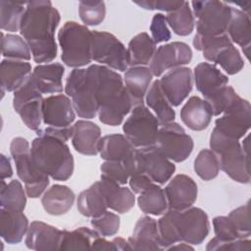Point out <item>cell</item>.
<instances>
[{"mask_svg":"<svg viewBox=\"0 0 251 251\" xmlns=\"http://www.w3.org/2000/svg\"><path fill=\"white\" fill-rule=\"evenodd\" d=\"M61 17L50 1L26 2L22 18L20 33L29 46L32 59L39 65L50 63L57 56L55 31Z\"/></svg>","mask_w":251,"mask_h":251,"instance_id":"cell-1","label":"cell"},{"mask_svg":"<svg viewBox=\"0 0 251 251\" xmlns=\"http://www.w3.org/2000/svg\"><path fill=\"white\" fill-rule=\"evenodd\" d=\"M99 121L108 126H119L132 110L133 103L121 75L112 69L93 64Z\"/></svg>","mask_w":251,"mask_h":251,"instance_id":"cell-2","label":"cell"},{"mask_svg":"<svg viewBox=\"0 0 251 251\" xmlns=\"http://www.w3.org/2000/svg\"><path fill=\"white\" fill-rule=\"evenodd\" d=\"M34 167L58 181L68 180L75 168L74 157L67 143L49 135H37L30 147Z\"/></svg>","mask_w":251,"mask_h":251,"instance_id":"cell-3","label":"cell"},{"mask_svg":"<svg viewBox=\"0 0 251 251\" xmlns=\"http://www.w3.org/2000/svg\"><path fill=\"white\" fill-rule=\"evenodd\" d=\"M194 82L197 90L211 107L213 116L222 115L240 97L227 85V75L211 63L202 62L194 68Z\"/></svg>","mask_w":251,"mask_h":251,"instance_id":"cell-4","label":"cell"},{"mask_svg":"<svg viewBox=\"0 0 251 251\" xmlns=\"http://www.w3.org/2000/svg\"><path fill=\"white\" fill-rule=\"evenodd\" d=\"M210 148L216 154L220 170L239 183L250 182V159L238 140L230 138L216 127L210 135Z\"/></svg>","mask_w":251,"mask_h":251,"instance_id":"cell-5","label":"cell"},{"mask_svg":"<svg viewBox=\"0 0 251 251\" xmlns=\"http://www.w3.org/2000/svg\"><path fill=\"white\" fill-rule=\"evenodd\" d=\"M58 41L62 49L61 59L68 67L79 69L91 63L92 31L86 25L66 22L58 32Z\"/></svg>","mask_w":251,"mask_h":251,"instance_id":"cell-6","label":"cell"},{"mask_svg":"<svg viewBox=\"0 0 251 251\" xmlns=\"http://www.w3.org/2000/svg\"><path fill=\"white\" fill-rule=\"evenodd\" d=\"M65 92L71 98L78 117L92 119L97 115L98 103L92 65L86 69H74L66 79Z\"/></svg>","mask_w":251,"mask_h":251,"instance_id":"cell-7","label":"cell"},{"mask_svg":"<svg viewBox=\"0 0 251 251\" xmlns=\"http://www.w3.org/2000/svg\"><path fill=\"white\" fill-rule=\"evenodd\" d=\"M193 46L203 52V57L221 68L227 75H235L244 67V61L226 33L219 36H202L195 34Z\"/></svg>","mask_w":251,"mask_h":251,"instance_id":"cell-8","label":"cell"},{"mask_svg":"<svg viewBox=\"0 0 251 251\" xmlns=\"http://www.w3.org/2000/svg\"><path fill=\"white\" fill-rule=\"evenodd\" d=\"M10 152L16 164L17 175L25 182V190L29 198H38L48 187L49 176L40 173L33 165L28 141L21 136L12 139Z\"/></svg>","mask_w":251,"mask_h":251,"instance_id":"cell-9","label":"cell"},{"mask_svg":"<svg viewBox=\"0 0 251 251\" xmlns=\"http://www.w3.org/2000/svg\"><path fill=\"white\" fill-rule=\"evenodd\" d=\"M166 214L170 219L177 242L199 245L209 234L208 215L198 207L191 206L183 211L168 209Z\"/></svg>","mask_w":251,"mask_h":251,"instance_id":"cell-10","label":"cell"},{"mask_svg":"<svg viewBox=\"0 0 251 251\" xmlns=\"http://www.w3.org/2000/svg\"><path fill=\"white\" fill-rule=\"evenodd\" d=\"M197 33L202 36H219L225 34L231 16V7L223 1H192Z\"/></svg>","mask_w":251,"mask_h":251,"instance_id":"cell-11","label":"cell"},{"mask_svg":"<svg viewBox=\"0 0 251 251\" xmlns=\"http://www.w3.org/2000/svg\"><path fill=\"white\" fill-rule=\"evenodd\" d=\"M159 128L156 116L144 104L133 107L123 126L124 135L135 148L154 145Z\"/></svg>","mask_w":251,"mask_h":251,"instance_id":"cell-12","label":"cell"},{"mask_svg":"<svg viewBox=\"0 0 251 251\" xmlns=\"http://www.w3.org/2000/svg\"><path fill=\"white\" fill-rule=\"evenodd\" d=\"M92 61L110 69L126 72L128 67L127 50L125 45L108 31H92Z\"/></svg>","mask_w":251,"mask_h":251,"instance_id":"cell-13","label":"cell"},{"mask_svg":"<svg viewBox=\"0 0 251 251\" xmlns=\"http://www.w3.org/2000/svg\"><path fill=\"white\" fill-rule=\"evenodd\" d=\"M154 145L169 160L180 163L190 156L194 142L182 126L172 122L161 126Z\"/></svg>","mask_w":251,"mask_h":251,"instance_id":"cell-14","label":"cell"},{"mask_svg":"<svg viewBox=\"0 0 251 251\" xmlns=\"http://www.w3.org/2000/svg\"><path fill=\"white\" fill-rule=\"evenodd\" d=\"M43 100L42 93L36 88L30 76L23 86L14 92V110L19 114L26 127L31 130L40 129Z\"/></svg>","mask_w":251,"mask_h":251,"instance_id":"cell-15","label":"cell"},{"mask_svg":"<svg viewBox=\"0 0 251 251\" xmlns=\"http://www.w3.org/2000/svg\"><path fill=\"white\" fill-rule=\"evenodd\" d=\"M175 171L174 163L165 157L155 145L136 149L135 174H144L155 183L165 184L171 179Z\"/></svg>","mask_w":251,"mask_h":251,"instance_id":"cell-16","label":"cell"},{"mask_svg":"<svg viewBox=\"0 0 251 251\" xmlns=\"http://www.w3.org/2000/svg\"><path fill=\"white\" fill-rule=\"evenodd\" d=\"M251 126V106L249 101L239 97L215 122V127L225 135L239 140Z\"/></svg>","mask_w":251,"mask_h":251,"instance_id":"cell-17","label":"cell"},{"mask_svg":"<svg viewBox=\"0 0 251 251\" xmlns=\"http://www.w3.org/2000/svg\"><path fill=\"white\" fill-rule=\"evenodd\" d=\"M192 50L188 44L175 41L161 45L156 49L150 62V70L155 76H160L164 72L190 63Z\"/></svg>","mask_w":251,"mask_h":251,"instance_id":"cell-18","label":"cell"},{"mask_svg":"<svg viewBox=\"0 0 251 251\" xmlns=\"http://www.w3.org/2000/svg\"><path fill=\"white\" fill-rule=\"evenodd\" d=\"M136 149L124 134L120 133L105 135L98 143L100 157L105 161L125 163L130 176L135 174Z\"/></svg>","mask_w":251,"mask_h":251,"instance_id":"cell-19","label":"cell"},{"mask_svg":"<svg viewBox=\"0 0 251 251\" xmlns=\"http://www.w3.org/2000/svg\"><path fill=\"white\" fill-rule=\"evenodd\" d=\"M192 71L187 67H178L166 73L160 81V87L174 106H179L192 90Z\"/></svg>","mask_w":251,"mask_h":251,"instance_id":"cell-20","label":"cell"},{"mask_svg":"<svg viewBox=\"0 0 251 251\" xmlns=\"http://www.w3.org/2000/svg\"><path fill=\"white\" fill-rule=\"evenodd\" d=\"M75 119L72 100L65 94L50 95L43 100L42 122L47 126L69 127Z\"/></svg>","mask_w":251,"mask_h":251,"instance_id":"cell-21","label":"cell"},{"mask_svg":"<svg viewBox=\"0 0 251 251\" xmlns=\"http://www.w3.org/2000/svg\"><path fill=\"white\" fill-rule=\"evenodd\" d=\"M168 209L183 211L190 208L197 199L198 188L194 179L186 175H176L164 189Z\"/></svg>","mask_w":251,"mask_h":251,"instance_id":"cell-22","label":"cell"},{"mask_svg":"<svg viewBox=\"0 0 251 251\" xmlns=\"http://www.w3.org/2000/svg\"><path fill=\"white\" fill-rule=\"evenodd\" d=\"M63 230L43 222H32L25 234V246L34 251L60 250Z\"/></svg>","mask_w":251,"mask_h":251,"instance_id":"cell-23","label":"cell"},{"mask_svg":"<svg viewBox=\"0 0 251 251\" xmlns=\"http://www.w3.org/2000/svg\"><path fill=\"white\" fill-rule=\"evenodd\" d=\"M100 139L101 129L95 123L79 120L73 126L72 144L79 154L86 156L97 155Z\"/></svg>","mask_w":251,"mask_h":251,"instance_id":"cell-24","label":"cell"},{"mask_svg":"<svg viewBox=\"0 0 251 251\" xmlns=\"http://www.w3.org/2000/svg\"><path fill=\"white\" fill-rule=\"evenodd\" d=\"M127 242L130 250H162L159 241L157 221L149 216L138 219L134 226L132 235Z\"/></svg>","mask_w":251,"mask_h":251,"instance_id":"cell-25","label":"cell"},{"mask_svg":"<svg viewBox=\"0 0 251 251\" xmlns=\"http://www.w3.org/2000/svg\"><path fill=\"white\" fill-rule=\"evenodd\" d=\"M31 65L26 61L3 59L0 68L2 97L5 91L11 92L23 86L31 75Z\"/></svg>","mask_w":251,"mask_h":251,"instance_id":"cell-26","label":"cell"},{"mask_svg":"<svg viewBox=\"0 0 251 251\" xmlns=\"http://www.w3.org/2000/svg\"><path fill=\"white\" fill-rule=\"evenodd\" d=\"M65 68L60 63L40 64L34 67L31 79L42 94L60 93L63 91V75Z\"/></svg>","mask_w":251,"mask_h":251,"instance_id":"cell-27","label":"cell"},{"mask_svg":"<svg viewBox=\"0 0 251 251\" xmlns=\"http://www.w3.org/2000/svg\"><path fill=\"white\" fill-rule=\"evenodd\" d=\"M213 117L209 104L198 96L190 97L180 110L182 123L190 129L201 131L208 127Z\"/></svg>","mask_w":251,"mask_h":251,"instance_id":"cell-28","label":"cell"},{"mask_svg":"<svg viewBox=\"0 0 251 251\" xmlns=\"http://www.w3.org/2000/svg\"><path fill=\"white\" fill-rule=\"evenodd\" d=\"M28 226V220L24 212L0 209V234L8 244L20 243Z\"/></svg>","mask_w":251,"mask_h":251,"instance_id":"cell-29","label":"cell"},{"mask_svg":"<svg viewBox=\"0 0 251 251\" xmlns=\"http://www.w3.org/2000/svg\"><path fill=\"white\" fill-rule=\"evenodd\" d=\"M99 185L109 209L126 214L134 206L135 196L130 188L103 178L99 180Z\"/></svg>","mask_w":251,"mask_h":251,"instance_id":"cell-30","label":"cell"},{"mask_svg":"<svg viewBox=\"0 0 251 251\" xmlns=\"http://www.w3.org/2000/svg\"><path fill=\"white\" fill-rule=\"evenodd\" d=\"M152 77L153 74L151 70L145 66L130 67L126 71L124 83L134 107L143 104V100L149 89Z\"/></svg>","mask_w":251,"mask_h":251,"instance_id":"cell-31","label":"cell"},{"mask_svg":"<svg viewBox=\"0 0 251 251\" xmlns=\"http://www.w3.org/2000/svg\"><path fill=\"white\" fill-rule=\"evenodd\" d=\"M75 198V195L69 186L54 184L44 192L41 204L47 214L61 216L72 209Z\"/></svg>","mask_w":251,"mask_h":251,"instance_id":"cell-32","label":"cell"},{"mask_svg":"<svg viewBox=\"0 0 251 251\" xmlns=\"http://www.w3.org/2000/svg\"><path fill=\"white\" fill-rule=\"evenodd\" d=\"M128 66H146L150 64L155 51L156 43L146 32L133 36L127 46Z\"/></svg>","mask_w":251,"mask_h":251,"instance_id":"cell-33","label":"cell"},{"mask_svg":"<svg viewBox=\"0 0 251 251\" xmlns=\"http://www.w3.org/2000/svg\"><path fill=\"white\" fill-rule=\"evenodd\" d=\"M76 206L78 212L82 216L88 218L100 216L108 210L99 181L94 182L90 187L79 193L76 200Z\"/></svg>","mask_w":251,"mask_h":251,"instance_id":"cell-34","label":"cell"},{"mask_svg":"<svg viewBox=\"0 0 251 251\" xmlns=\"http://www.w3.org/2000/svg\"><path fill=\"white\" fill-rule=\"evenodd\" d=\"M250 16L241 10L231 7V16L226 33L232 43L239 45L242 49L250 48L251 42Z\"/></svg>","mask_w":251,"mask_h":251,"instance_id":"cell-35","label":"cell"},{"mask_svg":"<svg viewBox=\"0 0 251 251\" xmlns=\"http://www.w3.org/2000/svg\"><path fill=\"white\" fill-rule=\"evenodd\" d=\"M146 104L155 113L160 126L174 122L176 112L164 95L160 87L159 79H156L150 85V88L146 93Z\"/></svg>","mask_w":251,"mask_h":251,"instance_id":"cell-36","label":"cell"},{"mask_svg":"<svg viewBox=\"0 0 251 251\" xmlns=\"http://www.w3.org/2000/svg\"><path fill=\"white\" fill-rule=\"evenodd\" d=\"M139 209L147 215L161 216L168 210L165 191L157 183H153L139 193L137 198Z\"/></svg>","mask_w":251,"mask_h":251,"instance_id":"cell-37","label":"cell"},{"mask_svg":"<svg viewBox=\"0 0 251 251\" xmlns=\"http://www.w3.org/2000/svg\"><path fill=\"white\" fill-rule=\"evenodd\" d=\"M26 196L25 190L19 180L13 179L9 183L1 180V208L24 212L26 204Z\"/></svg>","mask_w":251,"mask_h":251,"instance_id":"cell-38","label":"cell"},{"mask_svg":"<svg viewBox=\"0 0 251 251\" xmlns=\"http://www.w3.org/2000/svg\"><path fill=\"white\" fill-rule=\"evenodd\" d=\"M100 234L89 227L80 226L72 231L63 230L60 250H84L91 249L93 240Z\"/></svg>","mask_w":251,"mask_h":251,"instance_id":"cell-39","label":"cell"},{"mask_svg":"<svg viewBox=\"0 0 251 251\" xmlns=\"http://www.w3.org/2000/svg\"><path fill=\"white\" fill-rule=\"evenodd\" d=\"M165 19L173 31L177 35L186 36L193 31L195 19L189 3L186 1L176 10L167 13Z\"/></svg>","mask_w":251,"mask_h":251,"instance_id":"cell-40","label":"cell"},{"mask_svg":"<svg viewBox=\"0 0 251 251\" xmlns=\"http://www.w3.org/2000/svg\"><path fill=\"white\" fill-rule=\"evenodd\" d=\"M1 49L3 57L7 59L27 62L31 58V52L26 41L14 33L4 34L2 32Z\"/></svg>","mask_w":251,"mask_h":251,"instance_id":"cell-41","label":"cell"},{"mask_svg":"<svg viewBox=\"0 0 251 251\" xmlns=\"http://www.w3.org/2000/svg\"><path fill=\"white\" fill-rule=\"evenodd\" d=\"M25 9H26L25 2L1 1L0 2L1 29L6 31H11V32L20 30L21 21L25 12Z\"/></svg>","mask_w":251,"mask_h":251,"instance_id":"cell-42","label":"cell"},{"mask_svg":"<svg viewBox=\"0 0 251 251\" xmlns=\"http://www.w3.org/2000/svg\"><path fill=\"white\" fill-rule=\"evenodd\" d=\"M194 171L203 180H212L220 172L219 161L211 149L201 150L194 160Z\"/></svg>","mask_w":251,"mask_h":251,"instance_id":"cell-43","label":"cell"},{"mask_svg":"<svg viewBox=\"0 0 251 251\" xmlns=\"http://www.w3.org/2000/svg\"><path fill=\"white\" fill-rule=\"evenodd\" d=\"M78 14L85 25H98L106 16L105 3L103 1H80Z\"/></svg>","mask_w":251,"mask_h":251,"instance_id":"cell-44","label":"cell"},{"mask_svg":"<svg viewBox=\"0 0 251 251\" xmlns=\"http://www.w3.org/2000/svg\"><path fill=\"white\" fill-rule=\"evenodd\" d=\"M90 224L101 236L109 237L118 233L120 229V217L110 211H106L100 216L91 218Z\"/></svg>","mask_w":251,"mask_h":251,"instance_id":"cell-45","label":"cell"},{"mask_svg":"<svg viewBox=\"0 0 251 251\" xmlns=\"http://www.w3.org/2000/svg\"><path fill=\"white\" fill-rule=\"evenodd\" d=\"M101 178L109 179L121 185H125L129 179V171L123 162L105 161L100 166Z\"/></svg>","mask_w":251,"mask_h":251,"instance_id":"cell-46","label":"cell"},{"mask_svg":"<svg viewBox=\"0 0 251 251\" xmlns=\"http://www.w3.org/2000/svg\"><path fill=\"white\" fill-rule=\"evenodd\" d=\"M233 226H235L238 234L242 239L249 238L251 235V220H250V204L247 202L245 205L232 210L228 216Z\"/></svg>","mask_w":251,"mask_h":251,"instance_id":"cell-47","label":"cell"},{"mask_svg":"<svg viewBox=\"0 0 251 251\" xmlns=\"http://www.w3.org/2000/svg\"><path fill=\"white\" fill-rule=\"evenodd\" d=\"M214 231L218 239L222 241H230L242 239L238 234L235 226L227 216H218L213 219Z\"/></svg>","mask_w":251,"mask_h":251,"instance_id":"cell-48","label":"cell"},{"mask_svg":"<svg viewBox=\"0 0 251 251\" xmlns=\"http://www.w3.org/2000/svg\"><path fill=\"white\" fill-rule=\"evenodd\" d=\"M207 251L214 250H231V251H241V250H251V240L249 238L235 239L230 241H222L217 237L212 238L206 246Z\"/></svg>","mask_w":251,"mask_h":251,"instance_id":"cell-49","label":"cell"},{"mask_svg":"<svg viewBox=\"0 0 251 251\" xmlns=\"http://www.w3.org/2000/svg\"><path fill=\"white\" fill-rule=\"evenodd\" d=\"M150 31L152 39L156 44L166 42L171 39V31L167 26L165 16L161 13L154 15L150 25Z\"/></svg>","mask_w":251,"mask_h":251,"instance_id":"cell-50","label":"cell"},{"mask_svg":"<svg viewBox=\"0 0 251 251\" xmlns=\"http://www.w3.org/2000/svg\"><path fill=\"white\" fill-rule=\"evenodd\" d=\"M184 1H170V0H145V1H134V3L146 10H161L167 13L173 12L179 8Z\"/></svg>","mask_w":251,"mask_h":251,"instance_id":"cell-51","label":"cell"},{"mask_svg":"<svg viewBox=\"0 0 251 251\" xmlns=\"http://www.w3.org/2000/svg\"><path fill=\"white\" fill-rule=\"evenodd\" d=\"M37 135H49L59 138L65 142H67L73 136V126L69 127H53V126H46L44 128H40L36 131Z\"/></svg>","mask_w":251,"mask_h":251,"instance_id":"cell-52","label":"cell"},{"mask_svg":"<svg viewBox=\"0 0 251 251\" xmlns=\"http://www.w3.org/2000/svg\"><path fill=\"white\" fill-rule=\"evenodd\" d=\"M129 187L133 193L139 194L144 189H146L151 184L155 183L148 176L144 174H135L131 176H129L128 179Z\"/></svg>","mask_w":251,"mask_h":251,"instance_id":"cell-53","label":"cell"},{"mask_svg":"<svg viewBox=\"0 0 251 251\" xmlns=\"http://www.w3.org/2000/svg\"><path fill=\"white\" fill-rule=\"evenodd\" d=\"M0 175L1 180H5V178H9L13 176L11 161L4 154L0 155Z\"/></svg>","mask_w":251,"mask_h":251,"instance_id":"cell-54","label":"cell"},{"mask_svg":"<svg viewBox=\"0 0 251 251\" xmlns=\"http://www.w3.org/2000/svg\"><path fill=\"white\" fill-rule=\"evenodd\" d=\"M91 249H93V250H115V246L113 244V241H108L103 236L99 235L93 240Z\"/></svg>","mask_w":251,"mask_h":251,"instance_id":"cell-55","label":"cell"},{"mask_svg":"<svg viewBox=\"0 0 251 251\" xmlns=\"http://www.w3.org/2000/svg\"><path fill=\"white\" fill-rule=\"evenodd\" d=\"M113 244L115 246V250H121V251H126V250H130L129 244L127 240L122 238V237H116L113 240Z\"/></svg>","mask_w":251,"mask_h":251,"instance_id":"cell-56","label":"cell"},{"mask_svg":"<svg viewBox=\"0 0 251 251\" xmlns=\"http://www.w3.org/2000/svg\"><path fill=\"white\" fill-rule=\"evenodd\" d=\"M167 250H184V251H187V250H193V247L190 246V244L188 243H185V242H180V243H176V244H174L172 246H170Z\"/></svg>","mask_w":251,"mask_h":251,"instance_id":"cell-57","label":"cell"}]
</instances>
